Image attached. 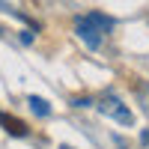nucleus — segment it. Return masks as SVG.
I'll return each instance as SVG.
<instances>
[{
  "label": "nucleus",
  "mask_w": 149,
  "mask_h": 149,
  "mask_svg": "<svg viewBox=\"0 0 149 149\" xmlns=\"http://www.w3.org/2000/svg\"><path fill=\"white\" fill-rule=\"evenodd\" d=\"M110 27H113V21L104 18V15H86L78 21V36L90 45V48H98V42H102V36L110 33Z\"/></svg>",
  "instance_id": "nucleus-1"
},
{
  "label": "nucleus",
  "mask_w": 149,
  "mask_h": 149,
  "mask_svg": "<svg viewBox=\"0 0 149 149\" xmlns=\"http://www.w3.org/2000/svg\"><path fill=\"white\" fill-rule=\"evenodd\" d=\"M102 110H104L107 116H113V119H119V122H125V125L131 122V113L122 107V102H116V98H104V102H102Z\"/></svg>",
  "instance_id": "nucleus-2"
},
{
  "label": "nucleus",
  "mask_w": 149,
  "mask_h": 149,
  "mask_svg": "<svg viewBox=\"0 0 149 149\" xmlns=\"http://www.w3.org/2000/svg\"><path fill=\"white\" fill-rule=\"evenodd\" d=\"M0 125H3L9 134H15V137H24V134H27V125H24L21 119L9 116V113H0Z\"/></svg>",
  "instance_id": "nucleus-3"
},
{
  "label": "nucleus",
  "mask_w": 149,
  "mask_h": 149,
  "mask_svg": "<svg viewBox=\"0 0 149 149\" xmlns=\"http://www.w3.org/2000/svg\"><path fill=\"white\" fill-rule=\"evenodd\" d=\"M30 107L36 110V113H42V116L48 113V102H45V98H36V95H33V98H30Z\"/></svg>",
  "instance_id": "nucleus-4"
}]
</instances>
